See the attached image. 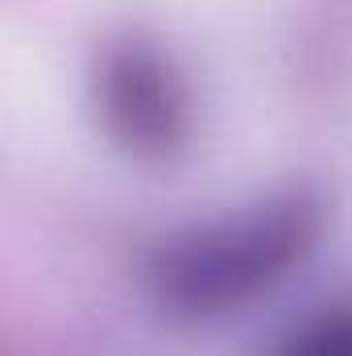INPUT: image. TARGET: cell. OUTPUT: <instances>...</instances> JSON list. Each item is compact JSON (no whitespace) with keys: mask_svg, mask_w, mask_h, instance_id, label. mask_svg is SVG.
<instances>
[{"mask_svg":"<svg viewBox=\"0 0 352 356\" xmlns=\"http://www.w3.org/2000/svg\"><path fill=\"white\" fill-rule=\"evenodd\" d=\"M311 232L303 203H269L249 216L224 220L220 228L195 236L175 257L178 282L195 290H232L237 282H253L269 269L286 266V257Z\"/></svg>","mask_w":352,"mask_h":356,"instance_id":"6da1fadb","label":"cell"},{"mask_svg":"<svg viewBox=\"0 0 352 356\" xmlns=\"http://www.w3.org/2000/svg\"><path fill=\"white\" fill-rule=\"evenodd\" d=\"M104 104L112 124L125 129L141 149L166 145V137L182 124L178 91L170 88V75L162 71V58L141 50H125L116 58L104 83Z\"/></svg>","mask_w":352,"mask_h":356,"instance_id":"7a4b0ae2","label":"cell"}]
</instances>
